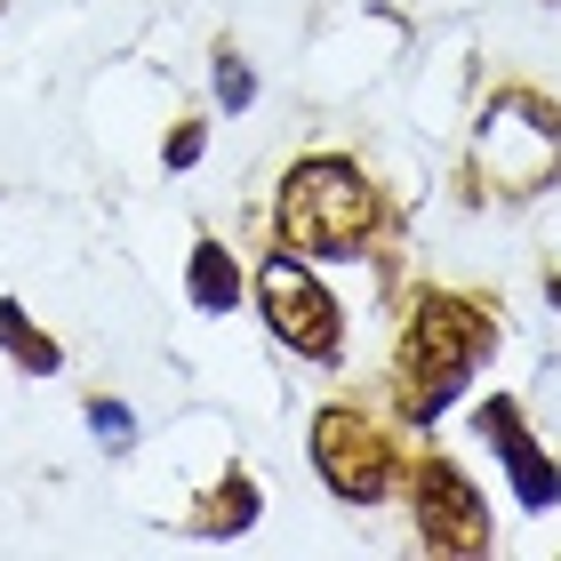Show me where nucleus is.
Here are the masks:
<instances>
[{"label": "nucleus", "instance_id": "nucleus-1", "mask_svg": "<svg viewBox=\"0 0 561 561\" xmlns=\"http://www.w3.org/2000/svg\"><path fill=\"white\" fill-rule=\"evenodd\" d=\"M490 345H497L490 305L449 297V289H425L410 305L401 345H393V401H401V417L433 425L457 393H466V377L481 369V353H490Z\"/></svg>", "mask_w": 561, "mask_h": 561}, {"label": "nucleus", "instance_id": "nucleus-2", "mask_svg": "<svg viewBox=\"0 0 561 561\" xmlns=\"http://www.w3.org/2000/svg\"><path fill=\"white\" fill-rule=\"evenodd\" d=\"M377 233V185L337 152H313L280 176V241L305 257H362Z\"/></svg>", "mask_w": 561, "mask_h": 561}, {"label": "nucleus", "instance_id": "nucleus-7", "mask_svg": "<svg viewBox=\"0 0 561 561\" xmlns=\"http://www.w3.org/2000/svg\"><path fill=\"white\" fill-rule=\"evenodd\" d=\"M473 425H481V442H497V457H505V473H514V497L529 505V514H546V505H561V466L538 449V433L522 425V410L505 393H490L473 410Z\"/></svg>", "mask_w": 561, "mask_h": 561}, {"label": "nucleus", "instance_id": "nucleus-13", "mask_svg": "<svg viewBox=\"0 0 561 561\" xmlns=\"http://www.w3.org/2000/svg\"><path fill=\"white\" fill-rule=\"evenodd\" d=\"M89 417H96V433H129V410H113V401H89Z\"/></svg>", "mask_w": 561, "mask_h": 561}, {"label": "nucleus", "instance_id": "nucleus-10", "mask_svg": "<svg viewBox=\"0 0 561 561\" xmlns=\"http://www.w3.org/2000/svg\"><path fill=\"white\" fill-rule=\"evenodd\" d=\"M0 337H9V353H16L24 369H57V345H48L41 329L24 321V305H0Z\"/></svg>", "mask_w": 561, "mask_h": 561}, {"label": "nucleus", "instance_id": "nucleus-3", "mask_svg": "<svg viewBox=\"0 0 561 561\" xmlns=\"http://www.w3.org/2000/svg\"><path fill=\"white\" fill-rule=\"evenodd\" d=\"M481 169L497 193H538L561 169V105L538 89H497L481 113Z\"/></svg>", "mask_w": 561, "mask_h": 561}, {"label": "nucleus", "instance_id": "nucleus-9", "mask_svg": "<svg viewBox=\"0 0 561 561\" xmlns=\"http://www.w3.org/2000/svg\"><path fill=\"white\" fill-rule=\"evenodd\" d=\"M249 522H257V481H249V473H225L209 490V505L193 514L201 538H225V529H249Z\"/></svg>", "mask_w": 561, "mask_h": 561}, {"label": "nucleus", "instance_id": "nucleus-4", "mask_svg": "<svg viewBox=\"0 0 561 561\" xmlns=\"http://www.w3.org/2000/svg\"><path fill=\"white\" fill-rule=\"evenodd\" d=\"M313 473L337 490L345 505H377L393 481V442L386 425L362 417L353 401H329V410L313 417Z\"/></svg>", "mask_w": 561, "mask_h": 561}, {"label": "nucleus", "instance_id": "nucleus-8", "mask_svg": "<svg viewBox=\"0 0 561 561\" xmlns=\"http://www.w3.org/2000/svg\"><path fill=\"white\" fill-rule=\"evenodd\" d=\"M185 289H193V305H201V313H233V297H241V265H233V249L201 241V249H193Z\"/></svg>", "mask_w": 561, "mask_h": 561}, {"label": "nucleus", "instance_id": "nucleus-6", "mask_svg": "<svg viewBox=\"0 0 561 561\" xmlns=\"http://www.w3.org/2000/svg\"><path fill=\"white\" fill-rule=\"evenodd\" d=\"M410 497H417V538L433 553H490V538H497L490 505H481V490L449 466V457H417Z\"/></svg>", "mask_w": 561, "mask_h": 561}, {"label": "nucleus", "instance_id": "nucleus-12", "mask_svg": "<svg viewBox=\"0 0 561 561\" xmlns=\"http://www.w3.org/2000/svg\"><path fill=\"white\" fill-rule=\"evenodd\" d=\"M169 161H176V169H185V161H201V129H193V121L169 137Z\"/></svg>", "mask_w": 561, "mask_h": 561}, {"label": "nucleus", "instance_id": "nucleus-11", "mask_svg": "<svg viewBox=\"0 0 561 561\" xmlns=\"http://www.w3.org/2000/svg\"><path fill=\"white\" fill-rule=\"evenodd\" d=\"M217 96H225V105H233V113L249 105V96H257V81H249V65L233 57V48H225V57H217Z\"/></svg>", "mask_w": 561, "mask_h": 561}, {"label": "nucleus", "instance_id": "nucleus-5", "mask_svg": "<svg viewBox=\"0 0 561 561\" xmlns=\"http://www.w3.org/2000/svg\"><path fill=\"white\" fill-rule=\"evenodd\" d=\"M257 297H265V321H273V337H280V345H297L305 362H337V345H345L337 297H329L297 257H265Z\"/></svg>", "mask_w": 561, "mask_h": 561}]
</instances>
